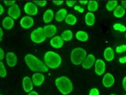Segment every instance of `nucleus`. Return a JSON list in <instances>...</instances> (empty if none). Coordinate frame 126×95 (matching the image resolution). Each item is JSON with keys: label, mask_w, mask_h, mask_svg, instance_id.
I'll list each match as a JSON object with an SVG mask.
<instances>
[{"label": "nucleus", "mask_w": 126, "mask_h": 95, "mask_svg": "<svg viewBox=\"0 0 126 95\" xmlns=\"http://www.w3.org/2000/svg\"><path fill=\"white\" fill-rule=\"evenodd\" d=\"M125 38H126V33H125Z\"/></svg>", "instance_id": "49530a36"}, {"label": "nucleus", "mask_w": 126, "mask_h": 95, "mask_svg": "<svg viewBox=\"0 0 126 95\" xmlns=\"http://www.w3.org/2000/svg\"><path fill=\"white\" fill-rule=\"evenodd\" d=\"M20 25H21V26L23 29H30L34 25V20L30 16H25L20 21Z\"/></svg>", "instance_id": "9b49d317"}, {"label": "nucleus", "mask_w": 126, "mask_h": 95, "mask_svg": "<svg viewBox=\"0 0 126 95\" xmlns=\"http://www.w3.org/2000/svg\"><path fill=\"white\" fill-rule=\"evenodd\" d=\"M85 22L88 26H92L95 22V17L92 12H88L85 15Z\"/></svg>", "instance_id": "412c9836"}, {"label": "nucleus", "mask_w": 126, "mask_h": 95, "mask_svg": "<svg viewBox=\"0 0 126 95\" xmlns=\"http://www.w3.org/2000/svg\"><path fill=\"white\" fill-rule=\"evenodd\" d=\"M122 86H123L124 90L126 91V77L123 78V81H122Z\"/></svg>", "instance_id": "4c0bfd02"}, {"label": "nucleus", "mask_w": 126, "mask_h": 95, "mask_svg": "<svg viewBox=\"0 0 126 95\" xmlns=\"http://www.w3.org/2000/svg\"><path fill=\"white\" fill-rule=\"evenodd\" d=\"M76 38L79 41L86 42L88 41V34L84 31H78L76 33Z\"/></svg>", "instance_id": "4be33fe9"}, {"label": "nucleus", "mask_w": 126, "mask_h": 95, "mask_svg": "<svg viewBox=\"0 0 126 95\" xmlns=\"http://www.w3.org/2000/svg\"><path fill=\"white\" fill-rule=\"evenodd\" d=\"M67 15H68V12H67V10L65 9H64V8H62V9H60L56 13V14L54 16V18L57 22H62L65 19Z\"/></svg>", "instance_id": "f3484780"}, {"label": "nucleus", "mask_w": 126, "mask_h": 95, "mask_svg": "<svg viewBox=\"0 0 126 95\" xmlns=\"http://www.w3.org/2000/svg\"><path fill=\"white\" fill-rule=\"evenodd\" d=\"M0 95H2V94H0Z\"/></svg>", "instance_id": "de8ad7c7"}, {"label": "nucleus", "mask_w": 126, "mask_h": 95, "mask_svg": "<svg viewBox=\"0 0 126 95\" xmlns=\"http://www.w3.org/2000/svg\"><path fill=\"white\" fill-rule=\"evenodd\" d=\"M116 51L117 53H122V52H125V51H126V45L117 46L116 48Z\"/></svg>", "instance_id": "c756f323"}, {"label": "nucleus", "mask_w": 126, "mask_h": 95, "mask_svg": "<svg viewBox=\"0 0 126 95\" xmlns=\"http://www.w3.org/2000/svg\"><path fill=\"white\" fill-rule=\"evenodd\" d=\"M110 95H116V94H110Z\"/></svg>", "instance_id": "a18cd8bd"}, {"label": "nucleus", "mask_w": 126, "mask_h": 95, "mask_svg": "<svg viewBox=\"0 0 126 95\" xmlns=\"http://www.w3.org/2000/svg\"><path fill=\"white\" fill-rule=\"evenodd\" d=\"M25 61L28 67L34 72H47L48 67L42 60L32 54H27L25 56Z\"/></svg>", "instance_id": "f257e3e1"}, {"label": "nucleus", "mask_w": 126, "mask_h": 95, "mask_svg": "<svg viewBox=\"0 0 126 95\" xmlns=\"http://www.w3.org/2000/svg\"><path fill=\"white\" fill-rule=\"evenodd\" d=\"M4 13V7L2 6V4H0V15H2Z\"/></svg>", "instance_id": "ea45409f"}, {"label": "nucleus", "mask_w": 126, "mask_h": 95, "mask_svg": "<svg viewBox=\"0 0 126 95\" xmlns=\"http://www.w3.org/2000/svg\"><path fill=\"white\" fill-rule=\"evenodd\" d=\"M44 63L48 68L56 69L61 65L62 57L55 51H48L44 55Z\"/></svg>", "instance_id": "7ed1b4c3"}, {"label": "nucleus", "mask_w": 126, "mask_h": 95, "mask_svg": "<svg viewBox=\"0 0 126 95\" xmlns=\"http://www.w3.org/2000/svg\"><path fill=\"white\" fill-rule=\"evenodd\" d=\"M54 14L53 10H47L44 12V14H43V20L45 23L48 24L54 19Z\"/></svg>", "instance_id": "6ab92c4d"}, {"label": "nucleus", "mask_w": 126, "mask_h": 95, "mask_svg": "<svg viewBox=\"0 0 126 95\" xmlns=\"http://www.w3.org/2000/svg\"><path fill=\"white\" fill-rule=\"evenodd\" d=\"M24 10L25 14L29 16H35L38 13V6L35 3L32 2H27L24 6Z\"/></svg>", "instance_id": "423d86ee"}, {"label": "nucleus", "mask_w": 126, "mask_h": 95, "mask_svg": "<svg viewBox=\"0 0 126 95\" xmlns=\"http://www.w3.org/2000/svg\"><path fill=\"white\" fill-rule=\"evenodd\" d=\"M94 63H95V57L92 54H88L87 57L82 63V67L84 69H90L94 66Z\"/></svg>", "instance_id": "f8f14e48"}, {"label": "nucleus", "mask_w": 126, "mask_h": 95, "mask_svg": "<svg viewBox=\"0 0 126 95\" xmlns=\"http://www.w3.org/2000/svg\"><path fill=\"white\" fill-rule=\"evenodd\" d=\"M117 1H108L106 2V10L108 11H112L114 10L117 8V6H118L117 4Z\"/></svg>", "instance_id": "bb28decb"}, {"label": "nucleus", "mask_w": 126, "mask_h": 95, "mask_svg": "<svg viewBox=\"0 0 126 95\" xmlns=\"http://www.w3.org/2000/svg\"><path fill=\"white\" fill-rule=\"evenodd\" d=\"M22 86L25 92L30 93L33 90V83L32 81V78L29 76H25L22 80Z\"/></svg>", "instance_id": "2eb2a0df"}, {"label": "nucleus", "mask_w": 126, "mask_h": 95, "mask_svg": "<svg viewBox=\"0 0 126 95\" xmlns=\"http://www.w3.org/2000/svg\"><path fill=\"white\" fill-rule=\"evenodd\" d=\"M55 86L61 94L67 95L69 94L73 90V86L71 80L65 76H61L56 78Z\"/></svg>", "instance_id": "f03ea898"}, {"label": "nucleus", "mask_w": 126, "mask_h": 95, "mask_svg": "<svg viewBox=\"0 0 126 95\" xmlns=\"http://www.w3.org/2000/svg\"><path fill=\"white\" fill-rule=\"evenodd\" d=\"M98 7V3L97 1H89L88 5V10L93 13V12L96 11Z\"/></svg>", "instance_id": "a878e982"}, {"label": "nucleus", "mask_w": 126, "mask_h": 95, "mask_svg": "<svg viewBox=\"0 0 126 95\" xmlns=\"http://www.w3.org/2000/svg\"><path fill=\"white\" fill-rule=\"evenodd\" d=\"M66 5L69 6V7H73V6H76V3H77V1H66Z\"/></svg>", "instance_id": "473e14b6"}, {"label": "nucleus", "mask_w": 126, "mask_h": 95, "mask_svg": "<svg viewBox=\"0 0 126 95\" xmlns=\"http://www.w3.org/2000/svg\"><path fill=\"white\" fill-rule=\"evenodd\" d=\"M2 37H3V31H2V29H1V28H0V41L2 40Z\"/></svg>", "instance_id": "37998d69"}, {"label": "nucleus", "mask_w": 126, "mask_h": 95, "mask_svg": "<svg viewBox=\"0 0 126 95\" xmlns=\"http://www.w3.org/2000/svg\"><path fill=\"white\" fill-rule=\"evenodd\" d=\"M65 22L66 24H68V25H73L77 23V18L75 17L73 14H68L66 16V18L65 19Z\"/></svg>", "instance_id": "393cba45"}, {"label": "nucleus", "mask_w": 126, "mask_h": 95, "mask_svg": "<svg viewBox=\"0 0 126 95\" xmlns=\"http://www.w3.org/2000/svg\"><path fill=\"white\" fill-rule=\"evenodd\" d=\"M119 62L121 63H126V56H123V57H121L119 59Z\"/></svg>", "instance_id": "e433bc0d"}, {"label": "nucleus", "mask_w": 126, "mask_h": 95, "mask_svg": "<svg viewBox=\"0 0 126 95\" xmlns=\"http://www.w3.org/2000/svg\"><path fill=\"white\" fill-rule=\"evenodd\" d=\"M79 2L82 5H86L87 3H88V1H79Z\"/></svg>", "instance_id": "c03bdc74"}, {"label": "nucleus", "mask_w": 126, "mask_h": 95, "mask_svg": "<svg viewBox=\"0 0 126 95\" xmlns=\"http://www.w3.org/2000/svg\"><path fill=\"white\" fill-rule=\"evenodd\" d=\"M6 74H7V71L6 69V67L2 61H0V77L5 78L6 76Z\"/></svg>", "instance_id": "cd10ccee"}, {"label": "nucleus", "mask_w": 126, "mask_h": 95, "mask_svg": "<svg viewBox=\"0 0 126 95\" xmlns=\"http://www.w3.org/2000/svg\"><path fill=\"white\" fill-rule=\"evenodd\" d=\"M125 14V10L121 6H117V8L113 10V16L115 18H120Z\"/></svg>", "instance_id": "5701e85b"}, {"label": "nucleus", "mask_w": 126, "mask_h": 95, "mask_svg": "<svg viewBox=\"0 0 126 95\" xmlns=\"http://www.w3.org/2000/svg\"><path fill=\"white\" fill-rule=\"evenodd\" d=\"M74 9H75V10L80 12V13H84V8H81L80 6H77V5H76V6H74Z\"/></svg>", "instance_id": "72a5a7b5"}, {"label": "nucleus", "mask_w": 126, "mask_h": 95, "mask_svg": "<svg viewBox=\"0 0 126 95\" xmlns=\"http://www.w3.org/2000/svg\"><path fill=\"white\" fill-rule=\"evenodd\" d=\"M32 81L34 86H40L43 84V82L45 81V76L43 73L40 72L35 73L32 76Z\"/></svg>", "instance_id": "9d476101"}, {"label": "nucleus", "mask_w": 126, "mask_h": 95, "mask_svg": "<svg viewBox=\"0 0 126 95\" xmlns=\"http://www.w3.org/2000/svg\"><path fill=\"white\" fill-rule=\"evenodd\" d=\"M124 95H126V94H124Z\"/></svg>", "instance_id": "09e8293b"}, {"label": "nucleus", "mask_w": 126, "mask_h": 95, "mask_svg": "<svg viewBox=\"0 0 126 95\" xmlns=\"http://www.w3.org/2000/svg\"><path fill=\"white\" fill-rule=\"evenodd\" d=\"M106 71V63L102 59H97L94 63V72L97 75H102Z\"/></svg>", "instance_id": "0eeeda50"}, {"label": "nucleus", "mask_w": 126, "mask_h": 95, "mask_svg": "<svg viewBox=\"0 0 126 95\" xmlns=\"http://www.w3.org/2000/svg\"><path fill=\"white\" fill-rule=\"evenodd\" d=\"M15 1H4V3H5V5L8 6H14L15 5Z\"/></svg>", "instance_id": "f704fd0d"}, {"label": "nucleus", "mask_w": 126, "mask_h": 95, "mask_svg": "<svg viewBox=\"0 0 126 95\" xmlns=\"http://www.w3.org/2000/svg\"><path fill=\"white\" fill-rule=\"evenodd\" d=\"M28 95H39V94L36 92V91H31V92L30 93H29V94H28Z\"/></svg>", "instance_id": "a19ab883"}, {"label": "nucleus", "mask_w": 126, "mask_h": 95, "mask_svg": "<svg viewBox=\"0 0 126 95\" xmlns=\"http://www.w3.org/2000/svg\"><path fill=\"white\" fill-rule=\"evenodd\" d=\"M8 15L14 20L19 18V17L21 16V9H20L19 6L15 4V5L9 7V9H8Z\"/></svg>", "instance_id": "1a4fd4ad"}, {"label": "nucleus", "mask_w": 126, "mask_h": 95, "mask_svg": "<svg viewBox=\"0 0 126 95\" xmlns=\"http://www.w3.org/2000/svg\"><path fill=\"white\" fill-rule=\"evenodd\" d=\"M61 37L64 41H70L73 39V33L71 30H65L62 33Z\"/></svg>", "instance_id": "b1692460"}, {"label": "nucleus", "mask_w": 126, "mask_h": 95, "mask_svg": "<svg viewBox=\"0 0 126 95\" xmlns=\"http://www.w3.org/2000/svg\"><path fill=\"white\" fill-rule=\"evenodd\" d=\"M114 56H115V55H114V51L112 48H106L104 51V58L106 60L109 62L112 61L114 59Z\"/></svg>", "instance_id": "aec40b11"}, {"label": "nucleus", "mask_w": 126, "mask_h": 95, "mask_svg": "<svg viewBox=\"0 0 126 95\" xmlns=\"http://www.w3.org/2000/svg\"><path fill=\"white\" fill-rule=\"evenodd\" d=\"M87 57V51L82 48H75L71 51L70 59L74 65H80Z\"/></svg>", "instance_id": "20e7f679"}, {"label": "nucleus", "mask_w": 126, "mask_h": 95, "mask_svg": "<svg viewBox=\"0 0 126 95\" xmlns=\"http://www.w3.org/2000/svg\"><path fill=\"white\" fill-rule=\"evenodd\" d=\"M121 6L126 10V1H121Z\"/></svg>", "instance_id": "79ce46f5"}, {"label": "nucleus", "mask_w": 126, "mask_h": 95, "mask_svg": "<svg viewBox=\"0 0 126 95\" xmlns=\"http://www.w3.org/2000/svg\"><path fill=\"white\" fill-rule=\"evenodd\" d=\"M6 60L8 66L10 67H14L17 63V57L15 53L12 52V51H9V52L6 53Z\"/></svg>", "instance_id": "ddd939ff"}, {"label": "nucleus", "mask_w": 126, "mask_h": 95, "mask_svg": "<svg viewBox=\"0 0 126 95\" xmlns=\"http://www.w3.org/2000/svg\"><path fill=\"white\" fill-rule=\"evenodd\" d=\"M30 37L32 41H33L35 44H40L44 41L47 38L44 33H43V28L41 27L37 28V29H35V30L32 32Z\"/></svg>", "instance_id": "39448f33"}, {"label": "nucleus", "mask_w": 126, "mask_h": 95, "mask_svg": "<svg viewBox=\"0 0 126 95\" xmlns=\"http://www.w3.org/2000/svg\"><path fill=\"white\" fill-rule=\"evenodd\" d=\"M4 58H5V52H4V51L0 48V61H2Z\"/></svg>", "instance_id": "c9c22d12"}, {"label": "nucleus", "mask_w": 126, "mask_h": 95, "mask_svg": "<svg viewBox=\"0 0 126 95\" xmlns=\"http://www.w3.org/2000/svg\"><path fill=\"white\" fill-rule=\"evenodd\" d=\"M2 23V26L4 29L10 30L11 29H13V27L14 25V20L8 16V17L4 18Z\"/></svg>", "instance_id": "a211bd4d"}, {"label": "nucleus", "mask_w": 126, "mask_h": 95, "mask_svg": "<svg viewBox=\"0 0 126 95\" xmlns=\"http://www.w3.org/2000/svg\"><path fill=\"white\" fill-rule=\"evenodd\" d=\"M43 33H44L46 37L47 38H52L54 37L57 33V28L54 25H47L43 28Z\"/></svg>", "instance_id": "6e6552de"}, {"label": "nucleus", "mask_w": 126, "mask_h": 95, "mask_svg": "<svg viewBox=\"0 0 126 95\" xmlns=\"http://www.w3.org/2000/svg\"><path fill=\"white\" fill-rule=\"evenodd\" d=\"M53 2L56 6H60V5H62L63 2H64V1H53Z\"/></svg>", "instance_id": "58836bf2"}, {"label": "nucleus", "mask_w": 126, "mask_h": 95, "mask_svg": "<svg viewBox=\"0 0 126 95\" xmlns=\"http://www.w3.org/2000/svg\"><path fill=\"white\" fill-rule=\"evenodd\" d=\"M89 95H99V91L97 88H92L90 90Z\"/></svg>", "instance_id": "2f4dec72"}, {"label": "nucleus", "mask_w": 126, "mask_h": 95, "mask_svg": "<svg viewBox=\"0 0 126 95\" xmlns=\"http://www.w3.org/2000/svg\"><path fill=\"white\" fill-rule=\"evenodd\" d=\"M33 3H35L37 6H45L47 5V1H33Z\"/></svg>", "instance_id": "7c9ffc66"}, {"label": "nucleus", "mask_w": 126, "mask_h": 95, "mask_svg": "<svg viewBox=\"0 0 126 95\" xmlns=\"http://www.w3.org/2000/svg\"><path fill=\"white\" fill-rule=\"evenodd\" d=\"M114 82H115V79L112 74L110 73H106L104 74L103 78H102V84L106 88L111 87L113 86Z\"/></svg>", "instance_id": "4468645a"}, {"label": "nucleus", "mask_w": 126, "mask_h": 95, "mask_svg": "<svg viewBox=\"0 0 126 95\" xmlns=\"http://www.w3.org/2000/svg\"><path fill=\"white\" fill-rule=\"evenodd\" d=\"M50 46H52L54 48L58 49L62 48L63 45H64V41H63L60 36H54V37L50 39Z\"/></svg>", "instance_id": "dca6fc26"}, {"label": "nucleus", "mask_w": 126, "mask_h": 95, "mask_svg": "<svg viewBox=\"0 0 126 95\" xmlns=\"http://www.w3.org/2000/svg\"><path fill=\"white\" fill-rule=\"evenodd\" d=\"M113 28L114 30H117V31H120V32H125L126 31V27L121 23L114 24Z\"/></svg>", "instance_id": "c85d7f7f"}]
</instances>
